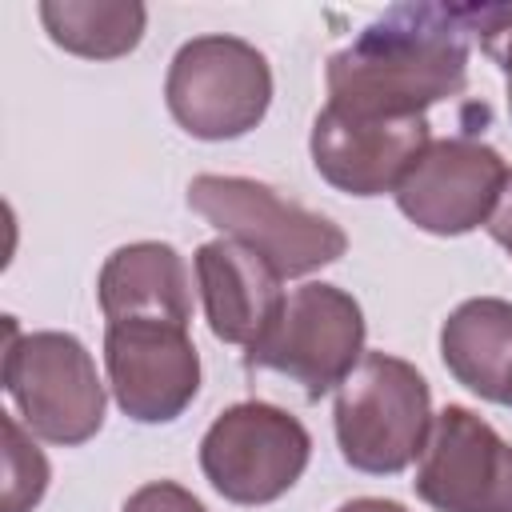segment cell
<instances>
[{"label": "cell", "instance_id": "6", "mask_svg": "<svg viewBox=\"0 0 512 512\" xmlns=\"http://www.w3.org/2000/svg\"><path fill=\"white\" fill-rule=\"evenodd\" d=\"M364 308L352 292L312 280L284 296L272 328L244 352V368L276 372L308 400L340 388V380L364 356Z\"/></svg>", "mask_w": 512, "mask_h": 512}, {"label": "cell", "instance_id": "12", "mask_svg": "<svg viewBox=\"0 0 512 512\" xmlns=\"http://www.w3.org/2000/svg\"><path fill=\"white\" fill-rule=\"evenodd\" d=\"M196 268V288L204 304V320L220 344L252 348L276 320L284 292H280V272L252 252L240 240H208L192 256Z\"/></svg>", "mask_w": 512, "mask_h": 512}, {"label": "cell", "instance_id": "9", "mask_svg": "<svg viewBox=\"0 0 512 512\" xmlns=\"http://www.w3.org/2000/svg\"><path fill=\"white\" fill-rule=\"evenodd\" d=\"M504 180L508 164L492 144L476 136H444L412 160L392 196L420 232L468 236L488 224Z\"/></svg>", "mask_w": 512, "mask_h": 512}, {"label": "cell", "instance_id": "16", "mask_svg": "<svg viewBox=\"0 0 512 512\" xmlns=\"http://www.w3.org/2000/svg\"><path fill=\"white\" fill-rule=\"evenodd\" d=\"M4 424V504L0 512H32L52 480L48 456L36 448L32 432L16 412H0Z\"/></svg>", "mask_w": 512, "mask_h": 512}, {"label": "cell", "instance_id": "19", "mask_svg": "<svg viewBox=\"0 0 512 512\" xmlns=\"http://www.w3.org/2000/svg\"><path fill=\"white\" fill-rule=\"evenodd\" d=\"M488 236L512 256V168H508V180H504V188H500V200H496V208H492V216H488Z\"/></svg>", "mask_w": 512, "mask_h": 512}, {"label": "cell", "instance_id": "20", "mask_svg": "<svg viewBox=\"0 0 512 512\" xmlns=\"http://www.w3.org/2000/svg\"><path fill=\"white\" fill-rule=\"evenodd\" d=\"M336 512H408L400 500H384V496H356L348 504H340Z\"/></svg>", "mask_w": 512, "mask_h": 512}, {"label": "cell", "instance_id": "14", "mask_svg": "<svg viewBox=\"0 0 512 512\" xmlns=\"http://www.w3.org/2000/svg\"><path fill=\"white\" fill-rule=\"evenodd\" d=\"M440 360L472 396L512 408V300L472 296L440 324Z\"/></svg>", "mask_w": 512, "mask_h": 512}, {"label": "cell", "instance_id": "1", "mask_svg": "<svg viewBox=\"0 0 512 512\" xmlns=\"http://www.w3.org/2000/svg\"><path fill=\"white\" fill-rule=\"evenodd\" d=\"M480 4H396L328 56V104L348 116L416 120L468 84Z\"/></svg>", "mask_w": 512, "mask_h": 512}, {"label": "cell", "instance_id": "8", "mask_svg": "<svg viewBox=\"0 0 512 512\" xmlns=\"http://www.w3.org/2000/svg\"><path fill=\"white\" fill-rule=\"evenodd\" d=\"M436 512H512V444L472 408L436 412L412 480Z\"/></svg>", "mask_w": 512, "mask_h": 512}, {"label": "cell", "instance_id": "3", "mask_svg": "<svg viewBox=\"0 0 512 512\" xmlns=\"http://www.w3.org/2000/svg\"><path fill=\"white\" fill-rule=\"evenodd\" d=\"M4 392L24 428L48 444L76 448L104 428V380L92 352L72 332H20L8 316Z\"/></svg>", "mask_w": 512, "mask_h": 512}, {"label": "cell", "instance_id": "18", "mask_svg": "<svg viewBox=\"0 0 512 512\" xmlns=\"http://www.w3.org/2000/svg\"><path fill=\"white\" fill-rule=\"evenodd\" d=\"M120 512H208V508L176 480H148L124 500Z\"/></svg>", "mask_w": 512, "mask_h": 512}, {"label": "cell", "instance_id": "4", "mask_svg": "<svg viewBox=\"0 0 512 512\" xmlns=\"http://www.w3.org/2000/svg\"><path fill=\"white\" fill-rule=\"evenodd\" d=\"M188 208L228 240L260 252L280 276L320 272L348 252V236L336 220L284 200L272 184L252 176L204 172L188 184Z\"/></svg>", "mask_w": 512, "mask_h": 512}, {"label": "cell", "instance_id": "13", "mask_svg": "<svg viewBox=\"0 0 512 512\" xmlns=\"http://www.w3.org/2000/svg\"><path fill=\"white\" fill-rule=\"evenodd\" d=\"M96 300H100V312L108 324L164 320V324L188 328V320H192L188 264L164 240L120 244L96 276Z\"/></svg>", "mask_w": 512, "mask_h": 512}, {"label": "cell", "instance_id": "7", "mask_svg": "<svg viewBox=\"0 0 512 512\" xmlns=\"http://www.w3.org/2000/svg\"><path fill=\"white\" fill-rule=\"evenodd\" d=\"M312 460L308 428L268 400L224 408L200 436V472L228 500L260 508L296 488Z\"/></svg>", "mask_w": 512, "mask_h": 512}, {"label": "cell", "instance_id": "2", "mask_svg": "<svg viewBox=\"0 0 512 512\" xmlns=\"http://www.w3.org/2000/svg\"><path fill=\"white\" fill-rule=\"evenodd\" d=\"M432 388L416 364L392 352H364L340 380L332 428L344 464L368 476L404 472L432 432Z\"/></svg>", "mask_w": 512, "mask_h": 512}, {"label": "cell", "instance_id": "11", "mask_svg": "<svg viewBox=\"0 0 512 512\" xmlns=\"http://www.w3.org/2000/svg\"><path fill=\"white\" fill-rule=\"evenodd\" d=\"M432 144L428 116L416 120H372L348 116L324 104L312 120L308 152L312 168L348 196H384L396 192L412 160Z\"/></svg>", "mask_w": 512, "mask_h": 512}, {"label": "cell", "instance_id": "17", "mask_svg": "<svg viewBox=\"0 0 512 512\" xmlns=\"http://www.w3.org/2000/svg\"><path fill=\"white\" fill-rule=\"evenodd\" d=\"M476 40H480V48L504 72V84H508V116H512V4H480Z\"/></svg>", "mask_w": 512, "mask_h": 512}, {"label": "cell", "instance_id": "15", "mask_svg": "<svg viewBox=\"0 0 512 512\" xmlns=\"http://www.w3.org/2000/svg\"><path fill=\"white\" fill-rule=\"evenodd\" d=\"M40 24L48 40L84 60H120L136 52L148 8L136 0H44Z\"/></svg>", "mask_w": 512, "mask_h": 512}, {"label": "cell", "instance_id": "10", "mask_svg": "<svg viewBox=\"0 0 512 512\" xmlns=\"http://www.w3.org/2000/svg\"><path fill=\"white\" fill-rule=\"evenodd\" d=\"M112 400L136 424H172L200 392V352L184 324L124 320L104 328Z\"/></svg>", "mask_w": 512, "mask_h": 512}, {"label": "cell", "instance_id": "5", "mask_svg": "<svg viewBox=\"0 0 512 512\" xmlns=\"http://www.w3.org/2000/svg\"><path fill=\"white\" fill-rule=\"evenodd\" d=\"M164 104L192 140H240L268 116L272 68L264 52L240 36H192L168 64Z\"/></svg>", "mask_w": 512, "mask_h": 512}]
</instances>
